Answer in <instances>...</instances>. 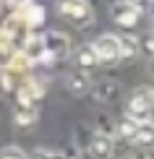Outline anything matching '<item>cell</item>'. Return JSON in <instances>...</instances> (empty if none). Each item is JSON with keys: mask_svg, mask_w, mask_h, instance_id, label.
<instances>
[{"mask_svg": "<svg viewBox=\"0 0 154 159\" xmlns=\"http://www.w3.org/2000/svg\"><path fill=\"white\" fill-rule=\"evenodd\" d=\"M152 104H154V89L152 86H138L131 91L125 102V117L133 120L136 125H144L152 120Z\"/></svg>", "mask_w": 154, "mask_h": 159, "instance_id": "obj_1", "label": "cell"}, {"mask_svg": "<svg viewBox=\"0 0 154 159\" xmlns=\"http://www.w3.org/2000/svg\"><path fill=\"white\" fill-rule=\"evenodd\" d=\"M60 16L65 21H71L73 26H78V29H86L94 21V11L84 0H65V3H60Z\"/></svg>", "mask_w": 154, "mask_h": 159, "instance_id": "obj_2", "label": "cell"}, {"mask_svg": "<svg viewBox=\"0 0 154 159\" xmlns=\"http://www.w3.org/2000/svg\"><path fill=\"white\" fill-rule=\"evenodd\" d=\"M91 50H94L99 63H118L123 57V44H120V37L115 34H102L91 44Z\"/></svg>", "mask_w": 154, "mask_h": 159, "instance_id": "obj_3", "label": "cell"}, {"mask_svg": "<svg viewBox=\"0 0 154 159\" xmlns=\"http://www.w3.org/2000/svg\"><path fill=\"white\" fill-rule=\"evenodd\" d=\"M141 13H144V8L138 3H118V5H112L110 18L123 29H133L138 24V18H141Z\"/></svg>", "mask_w": 154, "mask_h": 159, "instance_id": "obj_4", "label": "cell"}, {"mask_svg": "<svg viewBox=\"0 0 154 159\" xmlns=\"http://www.w3.org/2000/svg\"><path fill=\"white\" fill-rule=\"evenodd\" d=\"M44 42V57H52V60H63V57H68L71 52V39L65 34H60V31H50V34L42 37Z\"/></svg>", "mask_w": 154, "mask_h": 159, "instance_id": "obj_5", "label": "cell"}, {"mask_svg": "<svg viewBox=\"0 0 154 159\" xmlns=\"http://www.w3.org/2000/svg\"><path fill=\"white\" fill-rule=\"evenodd\" d=\"M89 154L94 159H107L112 154V136L94 133V138H91V143H89Z\"/></svg>", "mask_w": 154, "mask_h": 159, "instance_id": "obj_6", "label": "cell"}, {"mask_svg": "<svg viewBox=\"0 0 154 159\" xmlns=\"http://www.w3.org/2000/svg\"><path fill=\"white\" fill-rule=\"evenodd\" d=\"M65 86H68V91H71V94L84 97L86 91L91 89L89 73H84V70H73V73H68V78H65Z\"/></svg>", "mask_w": 154, "mask_h": 159, "instance_id": "obj_7", "label": "cell"}, {"mask_svg": "<svg viewBox=\"0 0 154 159\" xmlns=\"http://www.w3.org/2000/svg\"><path fill=\"white\" fill-rule=\"evenodd\" d=\"M21 55H24L29 63L42 60V57H44V42H42V37H39V34H31L29 39H26V44H24Z\"/></svg>", "mask_w": 154, "mask_h": 159, "instance_id": "obj_8", "label": "cell"}, {"mask_svg": "<svg viewBox=\"0 0 154 159\" xmlns=\"http://www.w3.org/2000/svg\"><path fill=\"white\" fill-rule=\"evenodd\" d=\"M73 60H76V68L84 70V73H86V70H91L99 63L97 55H94V50H91V44H81V47L76 50V55H73Z\"/></svg>", "mask_w": 154, "mask_h": 159, "instance_id": "obj_9", "label": "cell"}, {"mask_svg": "<svg viewBox=\"0 0 154 159\" xmlns=\"http://www.w3.org/2000/svg\"><path fill=\"white\" fill-rule=\"evenodd\" d=\"M133 143H136V146H141V149H154V125H152V123L138 125Z\"/></svg>", "mask_w": 154, "mask_h": 159, "instance_id": "obj_10", "label": "cell"}, {"mask_svg": "<svg viewBox=\"0 0 154 159\" xmlns=\"http://www.w3.org/2000/svg\"><path fill=\"white\" fill-rule=\"evenodd\" d=\"M18 16L26 21V26L29 29H34V26H39L44 21V11H42V5H24V11L18 13Z\"/></svg>", "mask_w": 154, "mask_h": 159, "instance_id": "obj_11", "label": "cell"}, {"mask_svg": "<svg viewBox=\"0 0 154 159\" xmlns=\"http://www.w3.org/2000/svg\"><path fill=\"white\" fill-rule=\"evenodd\" d=\"M13 120H16L18 125H31V123L37 120V107H21V104H18Z\"/></svg>", "mask_w": 154, "mask_h": 159, "instance_id": "obj_12", "label": "cell"}, {"mask_svg": "<svg viewBox=\"0 0 154 159\" xmlns=\"http://www.w3.org/2000/svg\"><path fill=\"white\" fill-rule=\"evenodd\" d=\"M136 130H138V125L133 120H128V117L120 120V125H118V136L125 138V141H133V138H136Z\"/></svg>", "mask_w": 154, "mask_h": 159, "instance_id": "obj_13", "label": "cell"}, {"mask_svg": "<svg viewBox=\"0 0 154 159\" xmlns=\"http://www.w3.org/2000/svg\"><path fill=\"white\" fill-rule=\"evenodd\" d=\"M94 89H97V99L107 102V99L112 97V91H115V84H112V81H99V84L94 86Z\"/></svg>", "mask_w": 154, "mask_h": 159, "instance_id": "obj_14", "label": "cell"}, {"mask_svg": "<svg viewBox=\"0 0 154 159\" xmlns=\"http://www.w3.org/2000/svg\"><path fill=\"white\" fill-rule=\"evenodd\" d=\"M0 159H26V154L18 146H3L0 149Z\"/></svg>", "mask_w": 154, "mask_h": 159, "instance_id": "obj_15", "label": "cell"}, {"mask_svg": "<svg viewBox=\"0 0 154 159\" xmlns=\"http://www.w3.org/2000/svg\"><path fill=\"white\" fill-rule=\"evenodd\" d=\"M31 159H65L60 151H47V149H37L34 154H31Z\"/></svg>", "mask_w": 154, "mask_h": 159, "instance_id": "obj_16", "label": "cell"}, {"mask_svg": "<svg viewBox=\"0 0 154 159\" xmlns=\"http://www.w3.org/2000/svg\"><path fill=\"white\" fill-rule=\"evenodd\" d=\"M138 44H141V47H144L146 52H152V57H154V34L144 37V39H141V42H138Z\"/></svg>", "mask_w": 154, "mask_h": 159, "instance_id": "obj_17", "label": "cell"}, {"mask_svg": "<svg viewBox=\"0 0 154 159\" xmlns=\"http://www.w3.org/2000/svg\"><path fill=\"white\" fill-rule=\"evenodd\" d=\"M149 73L154 76V57H152V60H149Z\"/></svg>", "mask_w": 154, "mask_h": 159, "instance_id": "obj_18", "label": "cell"}, {"mask_svg": "<svg viewBox=\"0 0 154 159\" xmlns=\"http://www.w3.org/2000/svg\"><path fill=\"white\" fill-rule=\"evenodd\" d=\"M149 123H152V125H154V104H152V120H149Z\"/></svg>", "mask_w": 154, "mask_h": 159, "instance_id": "obj_19", "label": "cell"}]
</instances>
